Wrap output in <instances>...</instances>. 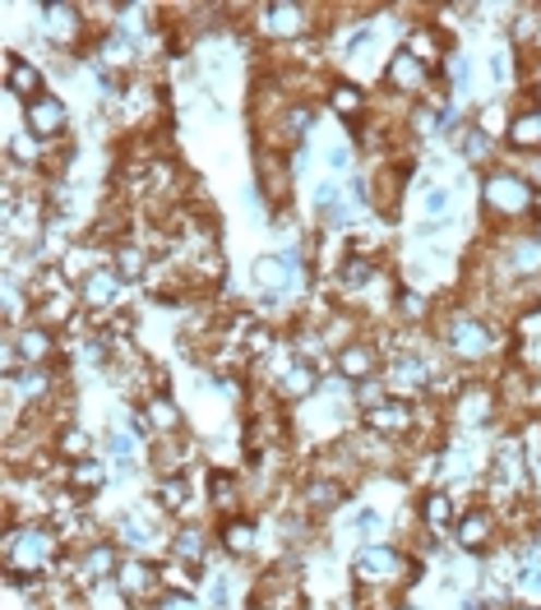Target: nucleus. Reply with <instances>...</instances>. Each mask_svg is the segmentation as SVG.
<instances>
[{"label":"nucleus","mask_w":541,"mask_h":610,"mask_svg":"<svg viewBox=\"0 0 541 610\" xmlns=\"http://www.w3.org/2000/svg\"><path fill=\"white\" fill-rule=\"evenodd\" d=\"M301 500H305V509H311V514H328V509H334V504L342 500V486H338V481H328V477H315L311 486L301 490Z\"/></svg>","instance_id":"a211bd4d"},{"label":"nucleus","mask_w":541,"mask_h":610,"mask_svg":"<svg viewBox=\"0 0 541 610\" xmlns=\"http://www.w3.org/2000/svg\"><path fill=\"white\" fill-rule=\"evenodd\" d=\"M311 388H315V370L305 361H292L282 370V398H305Z\"/></svg>","instance_id":"aec40b11"},{"label":"nucleus","mask_w":541,"mask_h":610,"mask_svg":"<svg viewBox=\"0 0 541 610\" xmlns=\"http://www.w3.org/2000/svg\"><path fill=\"white\" fill-rule=\"evenodd\" d=\"M121 273L116 268H88L84 278H80V297H84V306H93V310H107L116 297H121Z\"/></svg>","instance_id":"0eeeda50"},{"label":"nucleus","mask_w":541,"mask_h":610,"mask_svg":"<svg viewBox=\"0 0 541 610\" xmlns=\"http://www.w3.org/2000/svg\"><path fill=\"white\" fill-rule=\"evenodd\" d=\"M375 347L371 343H347V347H338V375L342 380H352V384H365V375L375 370Z\"/></svg>","instance_id":"9d476101"},{"label":"nucleus","mask_w":541,"mask_h":610,"mask_svg":"<svg viewBox=\"0 0 541 610\" xmlns=\"http://www.w3.org/2000/svg\"><path fill=\"white\" fill-rule=\"evenodd\" d=\"M56 550V537L47 527H24V533H10L5 537V560H10V574H24V569H43Z\"/></svg>","instance_id":"f03ea898"},{"label":"nucleus","mask_w":541,"mask_h":610,"mask_svg":"<svg viewBox=\"0 0 541 610\" xmlns=\"http://www.w3.org/2000/svg\"><path fill=\"white\" fill-rule=\"evenodd\" d=\"M495 537V509H472L458 518V546L462 550H486Z\"/></svg>","instance_id":"1a4fd4ad"},{"label":"nucleus","mask_w":541,"mask_h":610,"mask_svg":"<svg viewBox=\"0 0 541 610\" xmlns=\"http://www.w3.org/2000/svg\"><path fill=\"white\" fill-rule=\"evenodd\" d=\"M121 541H125V546H144V541H148V533H144V527L134 523V518H125V523H121Z\"/></svg>","instance_id":"c9c22d12"},{"label":"nucleus","mask_w":541,"mask_h":610,"mask_svg":"<svg viewBox=\"0 0 541 610\" xmlns=\"http://www.w3.org/2000/svg\"><path fill=\"white\" fill-rule=\"evenodd\" d=\"M421 518H426V527H444L454 518V504L444 490H435V495H426V504H421Z\"/></svg>","instance_id":"c85d7f7f"},{"label":"nucleus","mask_w":541,"mask_h":610,"mask_svg":"<svg viewBox=\"0 0 541 610\" xmlns=\"http://www.w3.org/2000/svg\"><path fill=\"white\" fill-rule=\"evenodd\" d=\"M328 163H334V171H347V163H352V153H347V148H334V153H328Z\"/></svg>","instance_id":"a19ab883"},{"label":"nucleus","mask_w":541,"mask_h":610,"mask_svg":"<svg viewBox=\"0 0 541 610\" xmlns=\"http://www.w3.org/2000/svg\"><path fill=\"white\" fill-rule=\"evenodd\" d=\"M43 28H47V37L56 47H65V43H74V33H80V10L74 5H43Z\"/></svg>","instance_id":"4468645a"},{"label":"nucleus","mask_w":541,"mask_h":610,"mask_svg":"<svg viewBox=\"0 0 541 610\" xmlns=\"http://www.w3.org/2000/svg\"><path fill=\"white\" fill-rule=\"evenodd\" d=\"M408 426H412V407L398 403V398H389L384 407L371 411V430H375V435H402Z\"/></svg>","instance_id":"dca6fc26"},{"label":"nucleus","mask_w":541,"mask_h":610,"mask_svg":"<svg viewBox=\"0 0 541 610\" xmlns=\"http://www.w3.org/2000/svg\"><path fill=\"white\" fill-rule=\"evenodd\" d=\"M495 153V140L481 125H468L462 130V157H468V163H486V157Z\"/></svg>","instance_id":"393cba45"},{"label":"nucleus","mask_w":541,"mask_h":610,"mask_svg":"<svg viewBox=\"0 0 541 610\" xmlns=\"http://www.w3.org/2000/svg\"><path fill=\"white\" fill-rule=\"evenodd\" d=\"M61 448H65V454H88V435H84V430H61Z\"/></svg>","instance_id":"72a5a7b5"},{"label":"nucleus","mask_w":541,"mask_h":610,"mask_svg":"<svg viewBox=\"0 0 541 610\" xmlns=\"http://www.w3.org/2000/svg\"><path fill=\"white\" fill-rule=\"evenodd\" d=\"M352 569H357V578L365 587H389V583L402 578V555L394 546H365Z\"/></svg>","instance_id":"20e7f679"},{"label":"nucleus","mask_w":541,"mask_h":610,"mask_svg":"<svg viewBox=\"0 0 541 610\" xmlns=\"http://www.w3.org/2000/svg\"><path fill=\"white\" fill-rule=\"evenodd\" d=\"M398 310H408L402 320H426V301H421L417 291H398Z\"/></svg>","instance_id":"2f4dec72"},{"label":"nucleus","mask_w":541,"mask_h":610,"mask_svg":"<svg viewBox=\"0 0 541 610\" xmlns=\"http://www.w3.org/2000/svg\"><path fill=\"white\" fill-rule=\"evenodd\" d=\"M116 569V550L111 546H88V555H84V578H107Z\"/></svg>","instance_id":"bb28decb"},{"label":"nucleus","mask_w":541,"mask_h":610,"mask_svg":"<svg viewBox=\"0 0 541 610\" xmlns=\"http://www.w3.org/2000/svg\"><path fill=\"white\" fill-rule=\"evenodd\" d=\"M505 56L509 51H495L491 56V79H495V84H505V79H509V61H505Z\"/></svg>","instance_id":"e433bc0d"},{"label":"nucleus","mask_w":541,"mask_h":610,"mask_svg":"<svg viewBox=\"0 0 541 610\" xmlns=\"http://www.w3.org/2000/svg\"><path fill=\"white\" fill-rule=\"evenodd\" d=\"M431 361L417 357V351H402V357H394L389 366V393H421L431 388Z\"/></svg>","instance_id":"423d86ee"},{"label":"nucleus","mask_w":541,"mask_h":610,"mask_svg":"<svg viewBox=\"0 0 541 610\" xmlns=\"http://www.w3.org/2000/svg\"><path fill=\"white\" fill-rule=\"evenodd\" d=\"M5 88H10V93H19V97H24V103H33V97L43 93V70H37L33 61H24V56H10Z\"/></svg>","instance_id":"f8f14e48"},{"label":"nucleus","mask_w":541,"mask_h":610,"mask_svg":"<svg viewBox=\"0 0 541 610\" xmlns=\"http://www.w3.org/2000/svg\"><path fill=\"white\" fill-rule=\"evenodd\" d=\"M47 351H51V333H47V328H24V333H19V343H14V357H19V361L43 366Z\"/></svg>","instance_id":"f3484780"},{"label":"nucleus","mask_w":541,"mask_h":610,"mask_svg":"<svg viewBox=\"0 0 541 610\" xmlns=\"http://www.w3.org/2000/svg\"><path fill=\"white\" fill-rule=\"evenodd\" d=\"M514 610H537V606H514Z\"/></svg>","instance_id":"37998d69"},{"label":"nucleus","mask_w":541,"mask_h":610,"mask_svg":"<svg viewBox=\"0 0 541 610\" xmlns=\"http://www.w3.org/2000/svg\"><path fill=\"white\" fill-rule=\"evenodd\" d=\"M328 103H334L338 116H361L365 111V93L357 84H334L328 88Z\"/></svg>","instance_id":"b1692460"},{"label":"nucleus","mask_w":541,"mask_h":610,"mask_svg":"<svg viewBox=\"0 0 541 610\" xmlns=\"http://www.w3.org/2000/svg\"><path fill=\"white\" fill-rule=\"evenodd\" d=\"M371 37H375L371 28H357V33H352V43H347V56H361L365 47H371Z\"/></svg>","instance_id":"4c0bfd02"},{"label":"nucleus","mask_w":541,"mask_h":610,"mask_svg":"<svg viewBox=\"0 0 541 610\" xmlns=\"http://www.w3.org/2000/svg\"><path fill=\"white\" fill-rule=\"evenodd\" d=\"M144 421H153L163 430V435H177V426H181V417H177V403L167 398V393H153V398L144 403Z\"/></svg>","instance_id":"6ab92c4d"},{"label":"nucleus","mask_w":541,"mask_h":610,"mask_svg":"<svg viewBox=\"0 0 541 610\" xmlns=\"http://www.w3.org/2000/svg\"><path fill=\"white\" fill-rule=\"evenodd\" d=\"M509 144L518 148V153H537L541 148V111L537 107H528V111H514V121H509Z\"/></svg>","instance_id":"ddd939ff"},{"label":"nucleus","mask_w":541,"mask_h":610,"mask_svg":"<svg viewBox=\"0 0 541 610\" xmlns=\"http://www.w3.org/2000/svg\"><path fill=\"white\" fill-rule=\"evenodd\" d=\"M315 204H320V218H324V223H334V227L347 223V208H342L338 186H328V181H324V186L315 190Z\"/></svg>","instance_id":"a878e982"},{"label":"nucleus","mask_w":541,"mask_h":610,"mask_svg":"<svg viewBox=\"0 0 541 610\" xmlns=\"http://www.w3.org/2000/svg\"><path fill=\"white\" fill-rule=\"evenodd\" d=\"M481 200H486V208L500 213V218H528L532 204H537V190L518 171H486Z\"/></svg>","instance_id":"f257e3e1"},{"label":"nucleus","mask_w":541,"mask_h":610,"mask_svg":"<svg viewBox=\"0 0 541 610\" xmlns=\"http://www.w3.org/2000/svg\"><path fill=\"white\" fill-rule=\"evenodd\" d=\"M311 10L305 5H264V33H274V37H297L311 28V19H305Z\"/></svg>","instance_id":"9b49d317"},{"label":"nucleus","mask_w":541,"mask_h":610,"mask_svg":"<svg viewBox=\"0 0 541 610\" xmlns=\"http://www.w3.org/2000/svg\"><path fill=\"white\" fill-rule=\"evenodd\" d=\"M163 504H167V509H177V504H185V486H177V481H167V486H163Z\"/></svg>","instance_id":"58836bf2"},{"label":"nucleus","mask_w":541,"mask_h":610,"mask_svg":"<svg viewBox=\"0 0 541 610\" xmlns=\"http://www.w3.org/2000/svg\"><path fill=\"white\" fill-rule=\"evenodd\" d=\"M426 213H431V218H444V213H449V190H444V186L431 190L426 194Z\"/></svg>","instance_id":"f704fd0d"},{"label":"nucleus","mask_w":541,"mask_h":610,"mask_svg":"<svg viewBox=\"0 0 541 610\" xmlns=\"http://www.w3.org/2000/svg\"><path fill=\"white\" fill-rule=\"evenodd\" d=\"M458 417H462V426H491V417H495V398H491V388H462V398H458Z\"/></svg>","instance_id":"2eb2a0df"},{"label":"nucleus","mask_w":541,"mask_h":610,"mask_svg":"<svg viewBox=\"0 0 541 610\" xmlns=\"http://www.w3.org/2000/svg\"><path fill=\"white\" fill-rule=\"evenodd\" d=\"M148 583H153V574L144 564H121V574H116V587H121L125 597H140V593H148Z\"/></svg>","instance_id":"cd10ccee"},{"label":"nucleus","mask_w":541,"mask_h":610,"mask_svg":"<svg viewBox=\"0 0 541 610\" xmlns=\"http://www.w3.org/2000/svg\"><path fill=\"white\" fill-rule=\"evenodd\" d=\"M208 490H214V504H218V509H231V504H237V477H231V471H214Z\"/></svg>","instance_id":"c756f323"},{"label":"nucleus","mask_w":541,"mask_h":610,"mask_svg":"<svg viewBox=\"0 0 541 610\" xmlns=\"http://www.w3.org/2000/svg\"><path fill=\"white\" fill-rule=\"evenodd\" d=\"M24 121H28V134H33V140H61L70 111H65V103H61L56 93H37L33 103L24 107Z\"/></svg>","instance_id":"7ed1b4c3"},{"label":"nucleus","mask_w":541,"mask_h":610,"mask_svg":"<svg viewBox=\"0 0 541 610\" xmlns=\"http://www.w3.org/2000/svg\"><path fill=\"white\" fill-rule=\"evenodd\" d=\"M357 527H361V533H380V514H371V509H361V514H357Z\"/></svg>","instance_id":"ea45409f"},{"label":"nucleus","mask_w":541,"mask_h":610,"mask_svg":"<svg viewBox=\"0 0 541 610\" xmlns=\"http://www.w3.org/2000/svg\"><path fill=\"white\" fill-rule=\"evenodd\" d=\"M116 273H121V278H140V273H144V254L134 246H116Z\"/></svg>","instance_id":"7c9ffc66"},{"label":"nucleus","mask_w":541,"mask_h":610,"mask_svg":"<svg viewBox=\"0 0 541 610\" xmlns=\"http://www.w3.org/2000/svg\"><path fill=\"white\" fill-rule=\"evenodd\" d=\"M223 546L231 550V555H250V550H255V523H250V518H237V523H227V533H223Z\"/></svg>","instance_id":"4be33fe9"},{"label":"nucleus","mask_w":541,"mask_h":610,"mask_svg":"<svg viewBox=\"0 0 541 610\" xmlns=\"http://www.w3.org/2000/svg\"><path fill=\"white\" fill-rule=\"evenodd\" d=\"M103 481H107V467L103 463H93V458L70 463V490H98Z\"/></svg>","instance_id":"412c9836"},{"label":"nucleus","mask_w":541,"mask_h":610,"mask_svg":"<svg viewBox=\"0 0 541 610\" xmlns=\"http://www.w3.org/2000/svg\"><path fill=\"white\" fill-rule=\"evenodd\" d=\"M532 471H537V477H541V454H532Z\"/></svg>","instance_id":"79ce46f5"},{"label":"nucleus","mask_w":541,"mask_h":610,"mask_svg":"<svg viewBox=\"0 0 541 610\" xmlns=\"http://www.w3.org/2000/svg\"><path fill=\"white\" fill-rule=\"evenodd\" d=\"M449 351L458 361H481L491 351V328L477 314H454L449 320Z\"/></svg>","instance_id":"39448f33"},{"label":"nucleus","mask_w":541,"mask_h":610,"mask_svg":"<svg viewBox=\"0 0 541 610\" xmlns=\"http://www.w3.org/2000/svg\"><path fill=\"white\" fill-rule=\"evenodd\" d=\"M171 550H177V560L200 564L204 550H208V537L200 533V527H185V533H177V541H171Z\"/></svg>","instance_id":"5701e85b"},{"label":"nucleus","mask_w":541,"mask_h":610,"mask_svg":"<svg viewBox=\"0 0 541 610\" xmlns=\"http://www.w3.org/2000/svg\"><path fill=\"white\" fill-rule=\"evenodd\" d=\"M398 610H417V606H398Z\"/></svg>","instance_id":"c03bdc74"},{"label":"nucleus","mask_w":541,"mask_h":610,"mask_svg":"<svg viewBox=\"0 0 541 610\" xmlns=\"http://www.w3.org/2000/svg\"><path fill=\"white\" fill-rule=\"evenodd\" d=\"M518 176H524L532 190L541 186V148H537V153H524V167H518Z\"/></svg>","instance_id":"473e14b6"},{"label":"nucleus","mask_w":541,"mask_h":610,"mask_svg":"<svg viewBox=\"0 0 541 610\" xmlns=\"http://www.w3.org/2000/svg\"><path fill=\"white\" fill-rule=\"evenodd\" d=\"M426 79H431V65L417 61L408 47H402L394 61H389V84H394L398 93H421V88H426Z\"/></svg>","instance_id":"6e6552de"}]
</instances>
